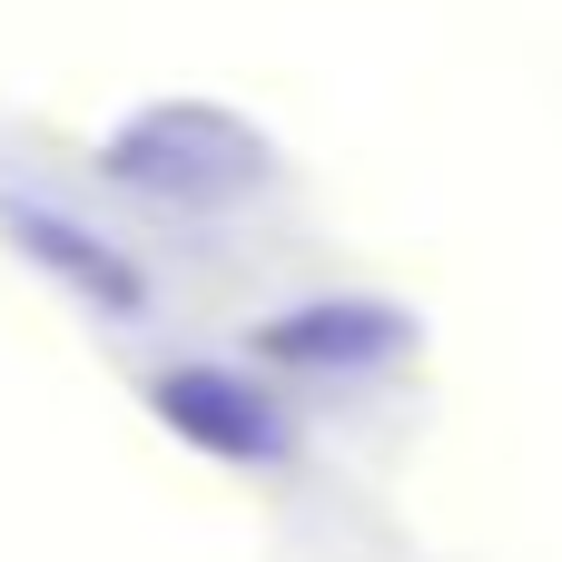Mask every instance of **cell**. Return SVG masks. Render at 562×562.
<instances>
[{
    "instance_id": "1",
    "label": "cell",
    "mask_w": 562,
    "mask_h": 562,
    "mask_svg": "<svg viewBox=\"0 0 562 562\" xmlns=\"http://www.w3.org/2000/svg\"><path fill=\"white\" fill-rule=\"evenodd\" d=\"M257 158H267L257 128H237L227 109H148L109 148V168L128 188H158V198H227L257 178Z\"/></svg>"
},
{
    "instance_id": "2",
    "label": "cell",
    "mask_w": 562,
    "mask_h": 562,
    "mask_svg": "<svg viewBox=\"0 0 562 562\" xmlns=\"http://www.w3.org/2000/svg\"><path fill=\"white\" fill-rule=\"evenodd\" d=\"M148 405H158V425H178L198 454H217V464H277L286 454V415L247 385V375H217V366H168L158 385H148Z\"/></svg>"
},
{
    "instance_id": "3",
    "label": "cell",
    "mask_w": 562,
    "mask_h": 562,
    "mask_svg": "<svg viewBox=\"0 0 562 562\" xmlns=\"http://www.w3.org/2000/svg\"><path fill=\"white\" fill-rule=\"evenodd\" d=\"M405 346H415V326L385 296H316V306H296V316H277L257 336L267 366H385Z\"/></svg>"
},
{
    "instance_id": "4",
    "label": "cell",
    "mask_w": 562,
    "mask_h": 562,
    "mask_svg": "<svg viewBox=\"0 0 562 562\" xmlns=\"http://www.w3.org/2000/svg\"><path fill=\"white\" fill-rule=\"evenodd\" d=\"M10 237H20L30 257H49V267H59V277H69L89 306H109V316H138V306H148L138 267H128L119 247H99L89 227H69L59 207H10Z\"/></svg>"
}]
</instances>
